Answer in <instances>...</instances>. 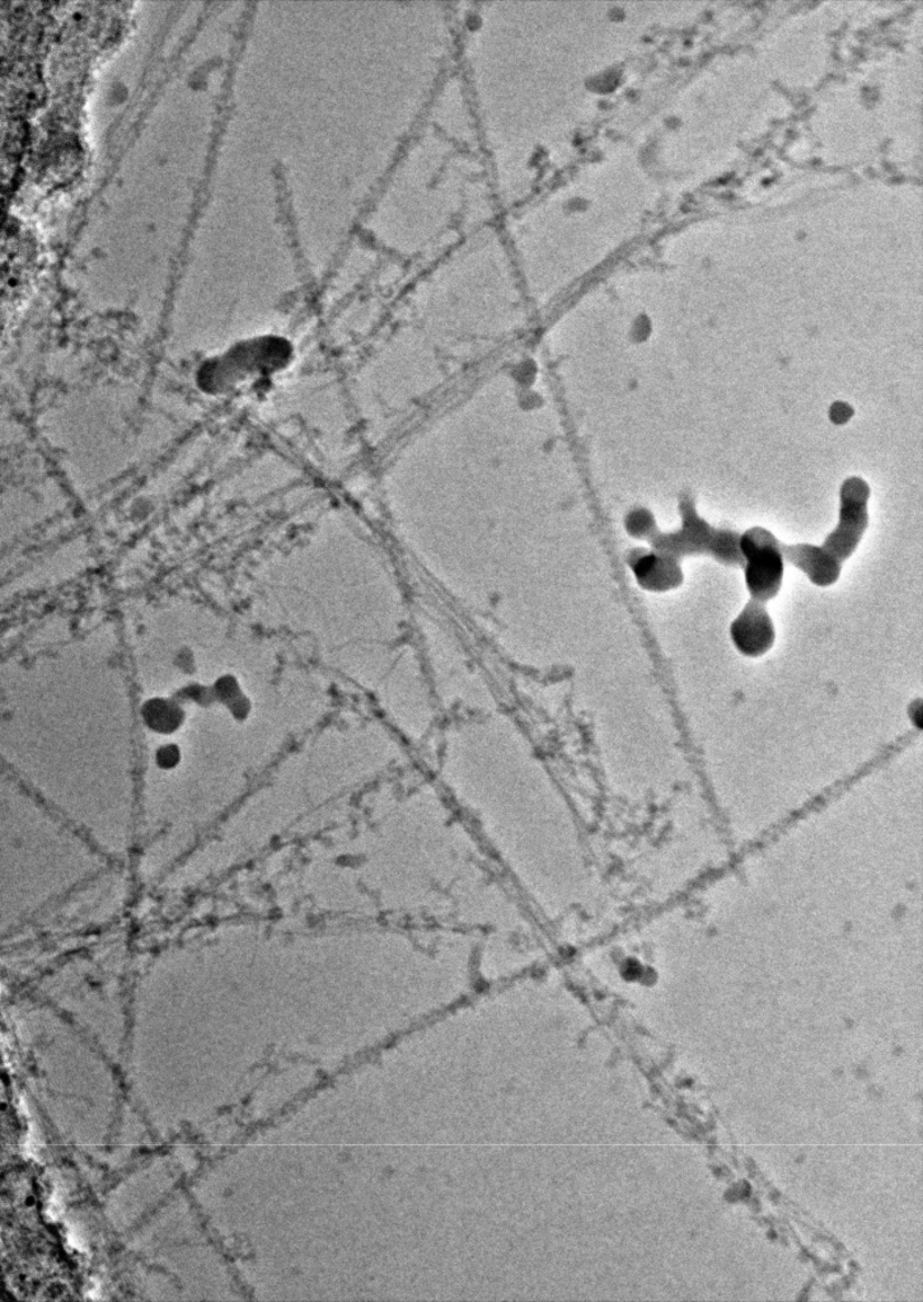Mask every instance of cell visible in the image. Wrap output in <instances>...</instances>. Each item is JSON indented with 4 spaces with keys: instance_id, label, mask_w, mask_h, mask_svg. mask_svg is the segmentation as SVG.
Masks as SVG:
<instances>
[{
    "instance_id": "cell-10",
    "label": "cell",
    "mask_w": 923,
    "mask_h": 1302,
    "mask_svg": "<svg viewBox=\"0 0 923 1302\" xmlns=\"http://www.w3.org/2000/svg\"><path fill=\"white\" fill-rule=\"evenodd\" d=\"M99 1295H100V1283H99V1281H93V1288L88 1290L87 1296H88V1299L99 1300L100 1299Z\"/></svg>"
},
{
    "instance_id": "cell-3",
    "label": "cell",
    "mask_w": 923,
    "mask_h": 1302,
    "mask_svg": "<svg viewBox=\"0 0 923 1302\" xmlns=\"http://www.w3.org/2000/svg\"><path fill=\"white\" fill-rule=\"evenodd\" d=\"M870 489L861 478L852 477L841 489L838 526L825 539L822 548L838 563L855 553L869 525L867 499Z\"/></svg>"
},
{
    "instance_id": "cell-6",
    "label": "cell",
    "mask_w": 923,
    "mask_h": 1302,
    "mask_svg": "<svg viewBox=\"0 0 923 1302\" xmlns=\"http://www.w3.org/2000/svg\"><path fill=\"white\" fill-rule=\"evenodd\" d=\"M634 572L641 586L653 592L677 588L683 580L677 560L661 554L641 557L634 565Z\"/></svg>"
},
{
    "instance_id": "cell-1",
    "label": "cell",
    "mask_w": 923,
    "mask_h": 1302,
    "mask_svg": "<svg viewBox=\"0 0 923 1302\" xmlns=\"http://www.w3.org/2000/svg\"><path fill=\"white\" fill-rule=\"evenodd\" d=\"M685 526L677 534L655 536L654 551L679 560L689 555H707L718 563L744 568L741 551V536L732 530H718L699 519L694 509L685 505Z\"/></svg>"
},
{
    "instance_id": "cell-5",
    "label": "cell",
    "mask_w": 923,
    "mask_h": 1302,
    "mask_svg": "<svg viewBox=\"0 0 923 1302\" xmlns=\"http://www.w3.org/2000/svg\"><path fill=\"white\" fill-rule=\"evenodd\" d=\"M784 560L806 574V577L818 587H830L840 579L842 564L827 553L822 546L778 544Z\"/></svg>"
},
{
    "instance_id": "cell-2",
    "label": "cell",
    "mask_w": 923,
    "mask_h": 1302,
    "mask_svg": "<svg viewBox=\"0 0 923 1302\" xmlns=\"http://www.w3.org/2000/svg\"><path fill=\"white\" fill-rule=\"evenodd\" d=\"M778 541L767 529L752 528L741 536L745 583L752 599L767 604L780 592L784 579V556Z\"/></svg>"
},
{
    "instance_id": "cell-9",
    "label": "cell",
    "mask_w": 923,
    "mask_h": 1302,
    "mask_svg": "<svg viewBox=\"0 0 923 1302\" xmlns=\"http://www.w3.org/2000/svg\"><path fill=\"white\" fill-rule=\"evenodd\" d=\"M67 1238H68V1243L70 1245H72L75 1249H77L78 1252H81V1253L86 1252V1243L83 1242V1239L81 1236L77 1235L75 1233V1231H69Z\"/></svg>"
},
{
    "instance_id": "cell-8",
    "label": "cell",
    "mask_w": 923,
    "mask_h": 1302,
    "mask_svg": "<svg viewBox=\"0 0 923 1302\" xmlns=\"http://www.w3.org/2000/svg\"><path fill=\"white\" fill-rule=\"evenodd\" d=\"M38 1142H39V1140H38L37 1135H34V1129H33L32 1124H30V1130H29L28 1136H26V1142H24L26 1157H37V1153L39 1151Z\"/></svg>"
},
{
    "instance_id": "cell-7",
    "label": "cell",
    "mask_w": 923,
    "mask_h": 1302,
    "mask_svg": "<svg viewBox=\"0 0 923 1302\" xmlns=\"http://www.w3.org/2000/svg\"><path fill=\"white\" fill-rule=\"evenodd\" d=\"M63 1212H64L63 1197H61V1194L57 1191V1192L52 1193V1195L48 1202V1207L46 1210V1216L50 1222H54V1221H58L61 1217V1215H63Z\"/></svg>"
},
{
    "instance_id": "cell-4",
    "label": "cell",
    "mask_w": 923,
    "mask_h": 1302,
    "mask_svg": "<svg viewBox=\"0 0 923 1302\" xmlns=\"http://www.w3.org/2000/svg\"><path fill=\"white\" fill-rule=\"evenodd\" d=\"M731 634L735 648L752 658L766 654L776 639L775 626L765 604L754 599L734 619Z\"/></svg>"
}]
</instances>
